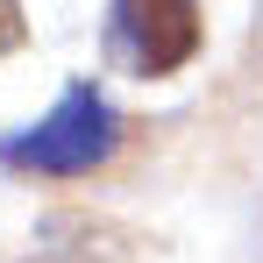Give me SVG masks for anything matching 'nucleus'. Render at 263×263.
<instances>
[{
	"mask_svg": "<svg viewBox=\"0 0 263 263\" xmlns=\"http://www.w3.org/2000/svg\"><path fill=\"white\" fill-rule=\"evenodd\" d=\"M114 142H121V114L107 107L100 86L79 79V86L57 92V107H50L36 128H22V135L0 142V164L7 171H43V178H79L92 164H107Z\"/></svg>",
	"mask_w": 263,
	"mask_h": 263,
	"instance_id": "1",
	"label": "nucleus"
},
{
	"mask_svg": "<svg viewBox=\"0 0 263 263\" xmlns=\"http://www.w3.org/2000/svg\"><path fill=\"white\" fill-rule=\"evenodd\" d=\"M114 50L128 57L142 79H164L178 64L199 57V0H114Z\"/></svg>",
	"mask_w": 263,
	"mask_h": 263,
	"instance_id": "2",
	"label": "nucleus"
},
{
	"mask_svg": "<svg viewBox=\"0 0 263 263\" xmlns=\"http://www.w3.org/2000/svg\"><path fill=\"white\" fill-rule=\"evenodd\" d=\"M29 263H128V235L92 214H50L36 228Z\"/></svg>",
	"mask_w": 263,
	"mask_h": 263,
	"instance_id": "3",
	"label": "nucleus"
},
{
	"mask_svg": "<svg viewBox=\"0 0 263 263\" xmlns=\"http://www.w3.org/2000/svg\"><path fill=\"white\" fill-rule=\"evenodd\" d=\"M29 36V22H22V0H0V57H14Z\"/></svg>",
	"mask_w": 263,
	"mask_h": 263,
	"instance_id": "4",
	"label": "nucleus"
}]
</instances>
